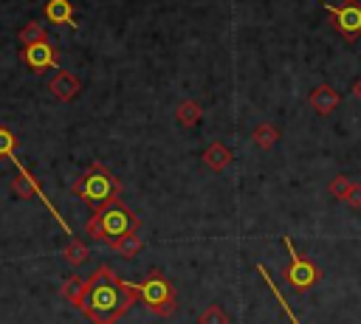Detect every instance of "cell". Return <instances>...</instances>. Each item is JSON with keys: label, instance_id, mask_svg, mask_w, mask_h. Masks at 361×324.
I'll use <instances>...</instances> for the list:
<instances>
[{"label": "cell", "instance_id": "cell-1", "mask_svg": "<svg viewBox=\"0 0 361 324\" xmlns=\"http://www.w3.org/2000/svg\"><path fill=\"white\" fill-rule=\"evenodd\" d=\"M135 299H138V290L133 282L121 279L110 265H99L85 279V296L79 310L93 324H116L130 313Z\"/></svg>", "mask_w": 361, "mask_h": 324}, {"label": "cell", "instance_id": "cell-5", "mask_svg": "<svg viewBox=\"0 0 361 324\" xmlns=\"http://www.w3.org/2000/svg\"><path fill=\"white\" fill-rule=\"evenodd\" d=\"M285 248H288V268H285V282L296 290V293H307L310 287H316L322 282V268L310 259V256H302L296 248H293V239L290 237H282Z\"/></svg>", "mask_w": 361, "mask_h": 324}, {"label": "cell", "instance_id": "cell-23", "mask_svg": "<svg viewBox=\"0 0 361 324\" xmlns=\"http://www.w3.org/2000/svg\"><path fill=\"white\" fill-rule=\"evenodd\" d=\"M344 203H347L350 208H361V183H353V186H350Z\"/></svg>", "mask_w": 361, "mask_h": 324}, {"label": "cell", "instance_id": "cell-21", "mask_svg": "<svg viewBox=\"0 0 361 324\" xmlns=\"http://www.w3.org/2000/svg\"><path fill=\"white\" fill-rule=\"evenodd\" d=\"M14 149H17V135L8 130V127H0V158H17L14 155Z\"/></svg>", "mask_w": 361, "mask_h": 324}, {"label": "cell", "instance_id": "cell-7", "mask_svg": "<svg viewBox=\"0 0 361 324\" xmlns=\"http://www.w3.org/2000/svg\"><path fill=\"white\" fill-rule=\"evenodd\" d=\"M14 163H17V175H14V180H11V192H14V194H17L20 200H31V197H39V200H42V203L48 206V211H51V214L56 217V223H59V225H62L65 231H71V228H68V223H65V220L59 217L56 206H54V203L48 200V194L42 192L39 180H37V177H34V175H31V172H28V169H25V166H23V163L17 161V158H14Z\"/></svg>", "mask_w": 361, "mask_h": 324}, {"label": "cell", "instance_id": "cell-2", "mask_svg": "<svg viewBox=\"0 0 361 324\" xmlns=\"http://www.w3.org/2000/svg\"><path fill=\"white\" fill-rule=\"evenodd\" d=\"M138 228H141V220L121 203V197L107 203V206H102V208H96L93 217L85 225L87 237L102 239L104 245L113 242V239H121L127 234H138Z\"/></svg>", "mask_w": 361, "mask_h": 324}, {"label": "cell", "instance_id": "cell-4", "mask_svg": "<svg viewBox=\"0 0 361 324\" xmlns=\"http://www.w3.org/2000/svg\"><path fill=\"white\" fill-rule=\"evenodd\" d=\"M135 290H138V299L155 313V316H161V318H166V316H172L175 313V287L169 285V279L161 273V270H149L138 285H135Z\"/></svg>", "mask_w": 361, "mask_h": 324}, {"label": "cell", "instance_id": "cell-12", "mask_svg": "<svg viewBox=\"0 0 361 324\" xmlns=\"http://www.w3.org/2000/svg\"><path fill=\"white\" fill-rule=\"evenodd\" d=\"M45 20L54 23V25H71V28H76L73 6L68 0H48L45 3Z\"/></svg>", "mask_w": 361, "mask_h": 324}, {"label": "cell", "instance_id": "cell-3", "mask_svg": "<svg viewBox=\"0 0 361 324\" xmlns=\"http://www.w3.org/2000/svg\"><path fill=\"white\" fill-rule=\"evenodd\" d=\"M71 192L73 194H79L87 206H93V211L96 208H102V206H107V203H113V200H118V194H121V180L110 172V166H104V163H90L73 183H71Z\"/></svg>", "mask_w": 361, "mask_h": 324}, {"label": "cell", "instance_id": "cell-16", "mask_svg": "<svg viewBox=\"0 0 361 324\" xmlns=\"http://www.w3.org/2000/svg\"><path fill=\"white\" fill-rule=\"evenodd\" d=\"M107 248H113L118 256H135L141 248H144V239L138 237V234H127V237H121V239H113V242H107Z\"/></svg>", "mask_w": 361, "mask_h": 324}, {"label": "cell", "instance_id": "cell-10", "mask_svg": "<svg viewBox=\"0 0 361 324\" xmlns=\"http://www.w3.org/2000/svg\"><path fill=\"white\" fill-rule=\"evenodd\" d=\"M307 101H310V107H313V113H316V116H330V113L341 104V93H338L333 85L322 82V85H316V87L310 90Z\"/></svg>", "mask_w": 361, "mask_h": 324}, {"label": "cell", "instance_id": "cell-14", "mask_svg": "<svg viewBox=\"0 0 361 324\" xmlns=\"http://www.w3.org/2000/svg\"><path fill=\"white\" fill-rule=\"evenodd\" d=\"M279 127L276 124H268V121H262V124H257L254 127V132H251V141H254V147H259V149H271L276 141H279Z\"/></svg>", "mask_w": 361, "mask_h": 324}, {"label": "cell", "instance_id": "cell-24", "mask_svg": "<svg viewBox=\"0 0 361 324\" xmlns=\"http://www.w3.org/2000/svg\"><path fill=\"white\" fill-rule=\"evenodd\" d=\"M353 99H358V101H361V76L353 82Z\"/></svg>", "mask_w": 361, "mask_h": 324}, {"label": "cell", "instance_id": "cell-22", "mask_svg": "<svg viewBox=\"0 0 361 324\" xmlns=\"http://www.w3.org/2000/svg\"><path fill=\"white\" fill-rule=\"evenodd\" d=\"M350 186H353V180H350V177L336 175V177L327 183V192H330L336 200H344V197H347V192H350Z\"/></svg>", "mask_w": 361, "mask_h": 324}, {"label": "cell", "instance_id": "cell-9", "mask_svg": "<svg viewBox=\"0 0 361 324\" xmlns=\"http://www.w3.org/2000/svg\"><path fill=\"white\" fill-rule=\"evenodd\" d=\"M48 90H51V96H54L56 101H73V99L79 96V90H82V82H79L76 73L59 68V70L48 79Z\"/></svg>", "mask_w": 361, "mask_h": 324}, {"label": "cell", "instance_id": "cell-6", "mask_svg": "<svg viewBox=\"0 0 361 324\" xmlns=\"http://www.w3.org/2000/svg\"><path fill=\"white\" fill-rule=\"evenodd\" d=\"M324 11L330 14V23L338 37H344V42H355L361 37V0H344L341 6L324 3Z\"/></svg>", "mask_w": 361, "mask_h": 324}, {"label": "cell", "instance_id": "cell-11", "mask_svg": "<svg viewBox=\"0 0 361 324\" xmlns=\"http://www.w3.org/2000/svg\"><path fill=\"white\" fill-rule=\"evenodd\" d=\"M231 161H234V152H231L223 141H212V144L203 149V166L212 169V172H223Z\"/></svg>", "mask_w": 361, "mask_h": 324}, {"label": "cell", "instance_id": "cell-8", "mask_svg": "<svg viewBox=\"0 0 361 324\" xmlns=\"http://www.w3.org/2000/svg\"><path fill=\"white\" fill-rule=\"evenodd\" d=\"M20 59L25 62V68H28V70H34V73H45L48 68H56L59 54H56V48H54L48 39H42V42L25 45V48H23V54H20Z\"/></svg>", "mask_w": 361, "mask_h": 324}, {"label": "cell", "instance_id": "cell-15", "mask_svg": "<svg viewBox=\"0 0 361 324\" xmlns=\"http://www.w3.org/2000/svg\"><path fill=\"white\" fill-rule=\"evenodd\" d=\"M87 256H90V251H87L85 239H68V245L62 248V259H65L68 265H73V268L85 265V262H87Z\"/></svg>", "mask_w": 361, "mask_h": 324}, {"label": "cell", "instance_id": "cell-18", "mask_svg": "<svg viewBox=\"0 0 361 324\" xmlns=\"http://www.w3.org/2000/svg\"><path fill=\"white\" fill-rule=\"evenodd\" d=\"M257 273H259V276L265 279V285H268V290H271V296L276 299V304L282 307V313L288 316V321H290V324H299V318H296V316H293V310L288 307V301H285V296H282V293H279V287H276V285L271 282V276H268V270H265V265H257Z\"/></svg>", "mask_w": 361, "mask_h": 324}, {"label": "cell", "instance_id": "cell-19", "mask_svg": "<svg viewBox=\"0 0 361 324\" xmlns=\"http://www.w3.org/2000/svg\"><path fill=\"white\" fill-rule=\"evenodd\" d=\"M20 42H23V48L25 45H34V42H42V39H48V34H45V28H42V23H28V25H23L20 28Z\"/></svg>", "mask_w": 361, "mask_h": 324}, {"label": "cell", "instance_id": "cell-20", "mask_svg": "<svg viewBox=\"0 0 361 324\" xmlns=\"http://www.w3.org/2000/svg\"><path fill=\"white\" fill-rule=\"evenodd\" d=\"M197 324H231L228 313L220 307V304H209L200 316H197Z\"/></svg>", "mask_w": 361, "mask_h": 324}, {"label": "cell", "instance_id": "cell-13", "mask_svg": "<svg viewBox=\"0 0 361 324\" xmlns=\"http://www.w3.org/2000/svg\"><path fill=\"white\" fill-rule=\"evenodd\" d=\"M203 118V104L195 101V99H183L175 104V121L180 127H195L197 121Z\"/></svg>", "mask_w": 361, "mask_h": 324}, {"label": "cell", "instance_id": "cell-17", "mask_svg": "<svg viewBox=\"0 0 361 324\" xmlns=\"http://www.w3.org/2000/svg\"><path fill=\"white\" fill-rule=\"evenodd\" d=\"M59 293H62V299H68L73 307H79L82 304V296H85V279L82 276H68L65 282H62V287H59Z\"/></svg>", "mask_w": 361, "mask_h": 324}]
</instances>
